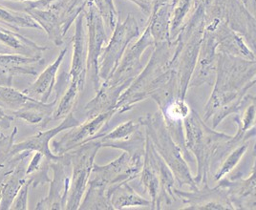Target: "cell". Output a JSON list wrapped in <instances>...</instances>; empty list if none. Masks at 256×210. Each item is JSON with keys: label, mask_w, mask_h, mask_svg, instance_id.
I'll return each mask as SVG.
<instances>
[{"label": "cell", "mask_w": 256, "mask_h": 210, "mask_svg": "<svg viewBox=\"0 0 256 210\" xmlns=\"http://www.w3.org/2000/svg\"><path fill=\"white\" fill-rule=\"evenodd\" d=\"M100 14L107 28L113 32L117 25L118 18L113 0H92Z\"/></svg>", "instance_id": "cell-38"}, {"label": "cell", "mask_w": 256, "mask_h": 210, "mask_svg": "<svg viewBox=\"0 0 256 210\" xmlns=\"http://www.w3.org/2000/svg\"><path fill=\"white\" fill-rule=\"evenodd\" d=\"M78 210H114L110 200L108 189L102 184L89 180Z\"/></svg>", "instance_id": "cell-32"}, {"label": "cell", "mask_w": 256, "mask_h": 210, "mask_svg": "<svg viewBox=\"0 0 256 210\" xmlns=\"http://www.w3.org/2000/svg\"><path fill=\"white\" fill-rule=\"evenodd\" d=\"M0 133H1V131H0Z\"/></svg>", "instance_id": "cell-48"}, {"label": "cell", "mask_w": 256, "mask_h": 210, "mask_svg": "<svg viewBox=\"0 0 256 210\" xmlns=\"http://www.w3.org/2000/svg\"><path fill=\"white\" fill-rule=\"evenodd\" d=\"M204 20L219 18L239 34L256 56V18L241 0H214Z\"/></svg>", "instance_id": "cell-7"}, {"label": "cell", "mask_w": 256, "mask_h": 210, "mask_svg": "<svg viewBox=\"0 0 256 210\" xmlns=\"http://www.w3.org/2000/svg\"><path fill=\"white\" fill-rule=\"evenodd\" d=\"M117 113L116 109L110 110L92 118H87L86 122L70 128L60 140H54L51 148L56 155H64L76 147L98 138L102 134V129L106 126L113 116Z\"/></svg>", "instance_id": "cell-13"}, {"label": "cell", "mask_w": 256, "mask_h": 210, "mask_svg": "<svg viewBox=\"0 0 256 210\" xmlns=\"http://www.w3.org/2000/svg\"><path fill=\"white\" fill-rule=\"evenodd\" d=\"M87 27V76L96 93L100 86L98 63L106 43V24L92 0H89L82 12Z\"/></svg>", "instance_id": "cell-10"}, {"label": "cell", "mask_w": 256, "mask_h": 210, "mask_svg": "<svg viewBox=\"0 0 256 210\" xmlns=\"http://www.w3.org/2000/svg\"><path fill=\"white\" fill-rule=\"evenodd\" d=\"M0 1H22V2H28V1H38V0H0Z\"/></svg>", "instance_id": "cell-47"}, {"label": "cell", "mask_w": 256, "mask_h": 210, "mask_svg": "<svg viewBox=\"0 0 256 210\" xmlns=\"http://www.w3.org/2000/svg\"><path fill=\"white\" fill-rule=\"evenodd\" d=\"M14 120V118L8 112H6L4 109L0 108V122H1L0 124H1V126H3L4 129H8Z\"/></svg>", "instance_id": "cell-41"}, {"label": "cell", "mask_w": 256, "mask_h": 210, "mask_svg": "<svg viewBox=\"0 0 256 210\" xmlns=\"http://www.w3.org/2000/svg\"><path fill=\"white\" fill-rule=\"evenodd\" d=\"M142 126L138 120H129L124 122L113 129L111 132L108 133H102L100 138H98L102 144L112 142H120L128 140L132 136L136 131H138Z\"/></svg>", "instance_id": "cell-37"}, {"label": "cell", "mask_w": 256, "mask_h": 210, "mask_svg": "<svg viewBox=\"0 0 256 210\" xmlns=\"http://www.w3.org/2000/svg\"><path fill=\"white\" fill-rule=\"evenodd\" d=\"M82 122L74 116V112H72L70 115L64 118L60 126H56L49 130L40 131L36 135L27 138L22 142L14 144L12 148V152L14 155L23 151H29L30 153L40 152L47 160L52 162L60 160L64 155H56L54 153L50 144L51 140L60 132L78 126Z\"/></svg>", "instance_id": "cell-16"}, {"label": "cell", "mask_w": 256, "mask_h": 210, "mask_svg": "<svg viewBox=\"0 0 256 210\" xmlns=\"http://www.w3.org/2000/svg\"><path fill=\"white\" fill-rule=\"evenodd\" d=\"M151 46L154 48L155 42L150 28L146 26L137 42L128 47L116 71L104 82L112 85L122 86L128 89L144 69L142 56L146 50Z\"/></svg>", "instance_id": "cell-12"}, {"label": "cell", "mask_w": 256, "mask_h": 210, "mask_svg": "<svg viewBox=\"0 0 256 210\" xmlns=\"http://www.w3.org/2000/svg\"><path fill=\"white\" fill-rule=\"evenodd\" d=\"M172 0H154V6H153V10L156 9V8H159L162 5H166V4H168L170 3Z\"/></svg>", "instance_id": "cell-42"}, {"label": "cell", "mask_w": 256, "mask_h": 210, "mask_svg": "<svg viewBox=\"0 0 256 210\" xmlns=\"http://www.w3.org/2000/svg\"><path fill=\"white\" fill-rule=\"evenodd\" d=\"M204 8L197 0L192 16L184 24L175 43V50L171 60V67L178 80V98H186L190 82L194 72L204 32Z\"/></svg>", "instance_id": "cell-3"}, {"label": "cell", "mask_w": 256, "mask_h": 210, "mask_svg": "<svg viewBox=\"0 0 256 210\" xmlns=\"http://www.w3.org/2000/svg\"><path fill=\"white\" fill-rule=\"evenodd\" d=\"M139 122L144 126L146 134L156 151L170 168L176 184L180 188L188 186L192 190L198 188L199 186L186 162L184 153L171 136L160 110L152 115L146 114L140 116Z\"/></svg>", "instance_id": "cell-4"}, {"label": "cell", "mask_w": 256, "mask_h": 210, "mask_svg": "<svg viewBox=\"0 0 256 210\" xmlns=\"http://www.w3.org/2000/svg\"><path fill=\"white\" fill-rule=\"evenodd\" d=\"M140 36L139 24L132 14H129L124 22L118 21L98 63V73L102 82L116 71L130 43Z\"/></svg>", "instance_id": "cell-9"}, {"label": "cell", "mask_w": 256, "mask_h": 210, "mask_svg": "<svg viewBox=\"0 0 256 210\" xmlns=\"http://www.w3.org/2000/svg\"><path fill=\"white\" fill-rule=\"evenodd\" d=\"M174 192L177 199H180L186 206L182 210H234L228 190L220 184L212 188L208 184H204L202 188L190 189V191H184L176 188Z\"/></svg>", "instance_id": "cell-14"}, {"label": "cell", "mask_w": 256, "mask_h": 210, "mask_svg": "<svg viewBox=\"0 0 256 210\" xmlns=\"http://www.w3.org/2000/svg\"><path fill=\"white\" fill-rule=\"evenodd\" d=\"M172 3L162 5L152 10L146 26L155 42V45L162 42H171L170 25Z\"/></svg>", "instance_id": "cell-29"}, {"label": "cell", "mask_w": 256, "mask_h": 210, "mask_svg": "<svg viewBox=\"0 0 256 210\" xmlns=\"http://www.w3.org/2000/svg\"><path fill=\"white\" fill-rule=\"evenodd\" d=\"M204 22V29L215 36L218 52L250 60H256V54L250 49L245 40L230 28L226 22L219 18H212Z\"/></svg>", "instance_id": "cell-17"}, {"label": "cell", "mask_w": 256, "mask_h": 210, "mask_svg": "<svg viewBox=\"0 0 256 210\" xmlns=\"http://www.w3.org/2000/svg\"><path fill=\"white\" fill-rule=\"evenodd\" d=\"M80 92L82 91L78 84L70 82L67 90L60 98V100H58V102L51 116V122L64 120L66 116L70 115L76 105L78 94Z\"/></svg>", "instance_id": "cell-34"}, {"label": "cell", "mask_w": 256, "mask_h": 210, "mask_svg": "<svg viewBox=\"0 0 256 210\" xmlns=\"http://www.w3.org/2000/svg\"><path fill=\"white\" fill-rule=\"evenodd\" d=\"M250 6H252V14L256 16V0H250Z\"/></svg>", "instance_id": "cell-45"}, {"label": "cell", "mask_w": 256, "mask_h": 210, "mask_svg": "<svg viewBox=\"0 0 256 210\" xmlns=\"http://www.w3.org/2000/svg\"><path fill=\"white\" fill-rule=\"evenodd\" d=\"M44 60H34L20 54H0V85L12 86L14 76H36Z\"/></svg>", "instance_id": "cell-21"}, {"label": "cell", "mask_w": 256, "mask_h": 210, "mask_svg": "<svg viewBox=\"0 0 256 210\" xmlns=\"http://www.w3.org/2000/svg\"><path fill=\"white\" fill-rule=\"evenodd\" d=\"M139 176L140 184L150 195L152 210H162V206H170L177 200L174 192L176 188L175 177L148 136L144 164Z\"/></svg>", "instance_id": "cell-6"}, {"label": "cell", "mask_w": 256, "mask_h": 210, "mask_svg": "<svg viewBox=\"0 0 256 210\" xmlns=\"http://www.w3.org/2000/svg\"><path fill=\"white\" fill-rule=\"evenodd\" d=\"M212 93L204 106L203 120H212L216 129L226 116L239 114L254 96L248 91L256 84V60L218 52Z\"/></svg>", "instance_id": "cell-1"}, {"label": "cell", "mask_w": 256, "mask_h": 210, "mask_svg": "<svg viewBox=\"0 0 256 210\" xmlns=\"http://www.w3.org/2000/svg\"><path fill=\"white\" fill-rule=\"evenodd\" d=\"M126 89L122 86L112 85L102 82L95 96L84 106V115L87 118H92L110 110L116 109L120 96Z\"/></svg>", "instance_id": "cell-24"}, {"label": "cell", "mask_w": 256, "mask_h": 210, "mask_svg": "<svg viewBox=\"0 0 256 210\" xmlns=\"http://www.w3.org/2000/svg\"><path fill=\"white\" fill-rule=\"evenodd\" d=\"M110 200L114 210H122L128 208H150L151 200L146 199L132 188L128 182L120 184L109 190Z\"/></svg>", "instance_id": "cell-30"}, {"label": "cell", "mask_w": 256, "mask_h": 210, "mask_svg": "<svg viewBox=\"0 0 256 210\" xmlns=\"http://www.w3.org/2000/svg\"><path fill=\"white\" fill-rule=\"evenodd\" d=\"M184 144L186 150L197 160V175L194 177L196 184H208L210 164L214 153L224 142L232 138V135L215 131L206 126L200 115L192 108L190 114L184 120Z\"/></svg>", "instance_id": "cell-5"}, {"label": "cell", "mask_w": 256, "mask_h": 210, "mask_svg": "<svg viewBox=\"0 0 256 210\" xmlns=\"http://www.w3.org/2000/svg\"><path fill=\"white\" fill-rule=\"evenodd\" d=\"M135 5L139 7L140 12L148 18H150L152 10H153V6H154V0H128Z\"/></svg>", "instance_id": "cell-40"}, {"label": "cell", "mask_w": 256, "mask_h": 210, "mask_svg": "<svg viewBox=\"0 0 256 210\" xmlns=\"http://www.w3.org/2000/svg\"><path fill=\"white\" fill-rule=\"evenodd\" d=\"M248 147V142H245L230 151V153L224 158L219 168L214 172V178L215 182H219L220 180L226 178V176H228L237 166L241 158L244 157Z\"/></svg>", "instance_id": "cell-36"}, {"label": "cell", "mask_w": 256, "mask_h": 210, "mask_svg": "<svg viewBox=\"0 0 256 210\" xmlns=\"http://www.w3.org/2000/svg\"><path fill=\"white\" fill-rule=\"evenodd\" d=\"M144 164V156H131L122 151L120 156L106 166L94 164L90 180L109 190L137 178Z\"/></svg>", "instance_id": "cell-11"}, {"label": "cell", "mask_w": 256, "mask_h": 210, "mask_svg": "<svg viewBox=\"0 0 256 210\" xmlns=\"http://www.w3.org/2000/svg\"><path fill=\"white\" fill-rule=\"evenodd\" d=\"M102 144L98 138L92 140L70 151L72 176L70 177V188L66 210H76L84 196L91 172L95 164V158Z\"/></svg>", "instance_id": "cell-8"}, {"label": "cell", "mask_w": 256, "mask_h": 210, "mask_svg": "<svg viewBox=\"0 0 256 210\" xmlns=\"http://www.w3.org/2000/svg\"><path fill=\"white\" fill-rule=\"evenodd\" d=\"M89 0H38L28 1L24 7L48 9L58 16L64 34L69 31L78 16L84 12Z\"/></svg>", "instance_id": "cell-22"}, {"label": "cell", "mask_w": 256, "mask_h": 210, "mask_svg": "<svg viewBox=\"0 0 256 210\" xmlns=\"http://www.w3.org/2000/svg\"><path fill=\"white\" fill-rule=\"evenodd\" d=\"M170 40H176L184 24L190 18L197 5V0H172Z\"/></svg>", "instance_id": "cell-33"}, {"label": "cell", "mask_w": 256, "mask_h": 210, "mask_svg": "<svg viewBox=\"0 0 256 210\" xmlns=\"http://www.w3.org/2000/svg\"><path fill=\"white\" fill-rule=\"evenodd\" d=\"M16 134V127L14 128V131L10 135H5L2 132L0 133V200L1 191L5 184V180L14 170V168H16L22 158L28 157L31 154L29 151H23L16 155L12 152V148L14 144V138Z\"/></svg>", "instance_id": "cell-26"}, {"label": "cell", "mask_w": 256, "mask_h": 210, "mask_svg": "<svg viewBox=\"0 0 256 210\" xmlns=\"http://www.w3.org/2000/svg\"><path fill=\"white\" fill-rule=\"evenodd\" d=\"M0 23L7 25L14 31L22 28H32L42 31V28L25 12L14 10L0 6Z\"/></svg>", "instance_id": "cell-35"}, {"label": "cell", "mask_w": 256, "mask_h": 210, "mask_svg": "<svg viewBox=\"0 0 256 210\" xmlns=\"http://www.w3.org/2000/svg\"><path fill=\"white\" fill-rule=\"evenodd\" d=\"M67 52L68 47H65L60 52L56 60L49 66H47L42 73L38 74L36 82L31 86L23 90V92L36 100L45 104L48 102L56 82V74L60 68V65L64 62Z\"/></svg>", "instance_id": "cell-23"}, {"label": "cell", "mask_w": 256, "mask_h": 210, "mask_svg": "<svg viewBox=\"0 0 256 210\" xmlns=\"http://www.w3.org/2000/svg\"><path fill=\"white\" fill-rule=\"evenodd\" d=\"M0 42L7 46L14 54L25 58L42 60L43 52L48 48L38 45L32 40L20 34L18 31L9 30L0 26Z\"/></svg>", "instance_id": "cell-25"}, {"label": "cell", "mask_w": 256, "mask_h": 210, "mask_svg": "<svg viewBox=\"0 0 256 210\" xmlns=\"http://www.w3.org/2000/svg\"><path fill=\"white\" fill-rule=\"evenodd\" d=\"M243 2V4L245 5L246 7L250 10V0H241Z\"/></svg>", "instance_id": "cell-46"}, {"label": "cell", "mask_w": 256, "mask_h": 210, "mask_svg": "<svg viewBox=\"0 0 256 210\" xmlns=\"http://www.w3.org/2000/svg\"><path fill=\"white\" fill-rule=\"evenodd\" d=\"M254 157V168L248 178L237 176L234 178H224L219 180L218 184L228 190L234 210H256V142Z\"/></svg>", "instance_id": "cell-19"}, {"label": "cell", "mask_w": 256, "mask_h": 210, "mask_svg": "<svg viewBox=\"0 0 256 210\" xmlns=\"http://www.w3.org/2000/svg\"><path fill=\"white\" fill-rule=\"evenodd\" d=\"M217 40L212 32L204 29L203 42L198 54L197 63L190 82V89L204 84L212 85L217 69Z\"/></svg>", "instance_id": "cell-18"}, {"label": "cell", "mask_w": 256, "mask_h": 210, "mask_svg": "<svg viewBox=\"0 0 256 210\" xmlns=\"http://www.w3.org/2000/svg\"><path fill=\"white\" fill-rule=\"evenodd\" d=\"M28 157L23 158L16 168L8 176L1 191L0 210H11L12 206L16 198L18 192L27 180L26 169L28 166Z\"/></svg>", "instance_id": "cell-28"}, {"label": "cell", "mask_w": 256, "mask_h": 210, "mask_svg": "<svg viewBox=\"0 0 256 210\" xmlns=\"http://www.w3.org/2000/svg\"><path fill=\"white\" fill-rule=\"evenodd\" d=\"M174 50V42H162L154 46L146 67L120 96L116 105L117 113L130 111L135 105L151 98L170 85L178 90L177 76L171 67Z\"/></svg>", "instance_id": "cell-2"}, {"label": "cell", "mask_w": 256, "mask_h": 210, "mask_svg": "<svg viewBox=\"0 0 256 210\" xmlns=\"http://www.w3.org/2000/svg\"><path fill=\"white\" fill-rule=\"evenodd\" d=\"M0 54H14V52H12L11 50L5 46L3 43L0 42Z\"/></svg>", "instance_id": "cell-43"}, {"label": "cell", "mask_w": 256, "mask_h": 210, "mask_svg": "<svg viewBox=\"0 0 256 210\" xmlns=\"http://www.w3.org/2000/svg\"><path fill=\"white\" fill-rule=\"evenodd\" d=\"M84 16L82 12L76 20V30L73 42V54L69 72L70 82L78 85L82 91L84 89L87 78V36L84 26Z\"/></svg>", "instance_id": "cell-20"}, {"label": "cell", "mask_w": 256, "mask_h": 210, "mask_svg": "<svg viewBox=\"0 0 256 210\" xmlns=\"http://www.w3.org/2000/svg\"><path fill=\"white\" fill-rule=\"evenodd\" d=\"M23 12H27L34 20L38 22V24L47 34L48 38L56 46H62L64 44L66 34H64L60 18L52 10L24 7Z\"/></svg>", "instance_id": "cell-27"}, {"label": "cell", "mask_w": 256, "mask_h": 210, "mask_svg": "<svg viewBox=\"0 0 256 210\" xmlns=\"http://www.w3.org/2000/svg\"><path fill=\"white\" fill-rule=\"evenodd\" d=\"M200 3H202V5L204 8V10H208L214 3V0H198Z\"/></svg>", "instance_id": "cell-44"}, {"label": "cell", "mask_w": 256, "mask_h": 210, "mask_svg": "<svg viewBox=\"0 0 256 210\" xmlns=\"http://www.w3.org/2000/svg\"><path fill=\"white\" fill-rule=\"evenodd\" d=\"M71 164L70 152L64 154L60 160L51 162L53 178L50 182V188L47 196L40 200L36 210H66L68 193L70 188V177L66 174L65 168Z\"/></svg>", "instance_id": "cell-15"}, {"label": "cell", "mask_w": 256, "mask_h": 210, "mask_svg": "<svg viewBox=\"0 0 256 210\" xmlns=\"http://www.w3.org/2000/svg\"><path fill=\"white\" fill-rule=\"evenodd\" d=\"M31 184L26 180L25 184L22 186L20 191L18 192L16 198L14 200L11 210H28V195H29V189Z\"/></svg>", "instance_id": "cell-39"}, {"label": "cell", "mask_w": 256, "mask_h": 210, "mask_svg": "<svg viewBox=\"0 0 256 210\" xmlns=\"http://www.w3.org/2000/svg\"><path fill=\"white\" fill-rule=\"evenodd\" d=\"M42 104V102L32 98L23 91H18L12 86L0 85V108L9 114L25 108L36 107Z\"/></svg>", "instance_id": "cell-31"}]
</instances>
